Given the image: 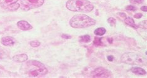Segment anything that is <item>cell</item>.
<instances>
[{
	"label": "cell",
	"mask_w": 147,
	"mask_h": 78,
	"mask_svg": "<svg viewBox=\"0 0 147 78\" xmlns=\"http://www.w3.org/2000/svg\"><path fill=\"white\" fill-rule=\"evenodd\" d=\"M66 6L68 9L74 12H89L94 8L92 3L88 0H69Z\"/></svg>",
	"instance_id": "1"
},
{
	"label": "cell",
	"mask_w": 147,
	"mask_h": 78,
	"mask_svg": "<svg viewBox=\"0 0 147 78\" xmlns=\"http://www.w3.org/2000/svg\"><path fill=\"white\" fill-rule=\"evenodd\" d=\"M69 24L74 28H82L93 26L96 24V20L86 15L78 14L71 18Z\"/></svg>",
	"instance_id": "2"
},
{
	"label": "cell",
	"mask_w": 147,
	"mask_h": 78,
	"mask_svg": "<svg viewBox=\"0 0 147 78\" xmlns=\"http://www.w3.org/2000/svg\"><path fill=\"white\" fill-rule=\"evenodd\" d=\"M121 62L129 65H137L143 66L146 63V60L143 57L132 52L125 53L121 57Z\"/></svg>",
	"instance_id": "3"
},
{
	"label": "cell",
	"mask_w": 147,
	"mask_h": 78,
	"mask_svg": "<svg viewBox=\"0 0 147 78\" xmlns=\"http://www.w3.org/2000/svg\"><path fill=\"white\" fill-rule=\"evenodd\" d=\"M44 0H20V7L24 11H29L41 6Z\"/></svg>",
	"instance_id": "4"
},
{
	"label": "cell",
	"mask_w": 147,
	"mask_h": 78,
	"mask_svg": "<svg viewBox=\"0 0 147 78\" xmlns=\"http://www.w3.org/2000/svg\"><path fill=\"white\" fill-rule=\"evenodd\" d=\"M36 68L32 70L29 72V76L31 77H37L42 75L46 74L47 73V70L43 64L40 62L37 61L36 62Z\"/></svg>",
	"instance_id": "5"
},
{
	"label": "cell",
	"mask_w": 147,
	"mask_h": 78,
	"mask_svg": "<svg viewBox=\"0 0 147 78\" xmlns=\"http://www.w3.org/2000/svg\"><path fill=\"white\" fill-rule=\"evenodd\" d=\"M19 0H0V5L5 9L14 11L20 7L19 4L17 3Z\"/></svg>",
	"instance_id": "6"
},
{
	"label": "cell",
	"mask_w": 147,
	"mask_h": 78,
	"mask_svg": "<svg viewBox=\"0 0 147 78\" xmlns=\"http://www.w3.org/2000/svg\"><path fill=\"white\" fill-rule=\"evenodd\" d=\"M91 76L93 78H110L112 77V74L108 70L103 68H98L92 72Z\"/></svg>",
	"instance_id": "7"
},
{
	"label": "cell",
	"mask_w": 147,
	"mask_h": 78,
	"mask_svg": "<svg viewBox=\"0 0 147 78\" xmlns=\"http://www.w3.org/2000/svg\"><path fill=\"white\" fill-rule=\"evenodd\" d=\"M1 42L4 46H11L15 44V39L11 36H6L3 37L1 40Z\"/></svg>",
	"instance_id": "8"
},
{
	"label": "cell",
	"mask_w": 147,
	"mask_h": 78,
	"mask_svg": "<svg viewBox=\"0 0 147 78\" xmlns=\"http://www.w3.org/2000/svg\"><path fill=\"white\" fill-rule=\"evenodd\" d=\"M17 25L18 26L19 28H20L22 30H29L32 28V26H31V25H30L29 23L26 21L24 20H21L17 22Z\"/></svg>",
	"instance_id": "9"
},
{
	"label": "cell",
	"mask_w": 147,
	"mask_h": 78,
	"mask_svg": "<svg viewBox=\"0 0 147 78\" xmlns=\"http://www.w3.org/2000/svg\"><path fill=\"white\" fill-rule=\"evenodd\" d=\"M27 60V56L26 54H21V55H15L13 57V60L17 63H22Z\"/></svg>",
	"instance_id": "10"
},
{
	"label": "cell",
	"mask_w": 147,
	"mask_h": 78,
	"mask_svg": "<svg viewBox=\"0 0 147 78\" xmlns=\"http://www.w3.org/2000/svg\"><path fill=\"white\" fill-rule=\"evenodd\" d=\"M130 70L132 73L136 74L143 75L146 73L145 71L140 67H133L131 68Z\"/></svg>",
	"instance_id": "11"
},
{
	"label": "cell",
	"mask_w": 147,
	"mask_h": 78,
	"mask_svg": "<svg viewBox=\"0 0 147 78\" xmlns=\"http://www.w3.org/2000/svg\"><path fill=\"white\" fill-rule=\"evenodd\" d=\"M124 22H125V23L126 24L132 26V27L135 28H137V26H136V25L135 24L134 19L131 18V17H126L125 20H124Z\"/></svg>",
	"instance_id": "12"
},
{
	"label": "cell",
	"mask_w": 147,
	"mask_h": 78,
	"mask_svg": "<svg viewBox=\"0 0 147 78\" xmlns=\"http://www.w3.org/2000/svg\"><path fill=\"white\" fill-rule=\"evenodd\" d=\"M106 30L104 28H98L94 31V34L98 36H103L106 33Z\"/></svg>",
	"instance_id": "13"
},
{
	"label": "cell",
	"mask_w": 147,
	"mask_h": 78,
	"mask_svg": "<svg viewBox=\"0 0 147 78\" xmlns=\"http://www.w3.org/2000/svg\"><path fill=\"white\" fill-rule=\"evenodd\" d=\"M91 40V37L89 35H84V36H81L79 37V41L82 42H89Z\"/></svg>",
	"instance_id": "14"
},
{
	"label": "cell",
	"mask_w": 147,
	"mask_h": 78,
	"mask_svg": "<svg viewBox=\"0 0 147 78\" xmlns=\"http://www.w3.org/2000/svg\"><path fill=\"white\" fill-rule=\"evenodd\" d=\"M102 42H101V38L99 37H95V39L94 40V44L96 46H101Z\"/></svg>",
	"instance_id": "15"
},
{
	"label": "cell",
	"mask_w": 147,
	"mask_h": 78,
	"mask_svg": "<svg viewBox=\"0 0 147 78\" xmlns=\"http://www.w3.org/2000/svg\"><path fill=\"white\" fill-rule=\"evenodd\" d=\"M30 46H31L32 47H37L40 46V42H39V41H34L30 42Z\"/></svg>",
	"instance_id": "16"
},
{
	"label": "cell",
	"mask_w": 147,
	"mask_h": 78,
	"mask_svg": "<svg viewBox=\"0 0 147 78\" xmlns=\"http://www.w3.org/2000/svg\"><path fill=\"white\" fill-rule=\"evenodd\" d=\"M108 22L111 25H112V26H114L116 23V20L114 18H112V17L108 19Z\"/></svg>",
	"instance_id": "17"
},
{
	"label": "cell",
	"mask_w": 147,
	"mask_h": 78,
	"mask_svg": "<svg viewBox=\"0 0 147 78\" xmlns=\"http://www.w3.org/2000/svg\"><path fill=\"white\" fill-rule=\"evenodd\" d=\"M126 9L129 10V11H135L136 8L134 6H128L126 7Z\"/></svg>",
	"instance_id": "18"
},
{
	"label": "cell",
	"mask_w": 147,
	"mask_h": 78,
	"mask_svg": "<svg viewBox=\"0 0 147 78\" xmlns=\"http://www.w3.org/2000/svg\"><path fill=\"white\" fill-rule=\"evenodd\" d=\"M142 17V14L140 13H138V14H136L135 15H134V17L136 19H140L141 17Z\"/></svg>",
	"instance_id": "19"
},
{
	"label": "cell",
	"mask_w": 147,
	"mask_h": 78,
	"mask_svg": "<svg viewBox=\"0 0 147 78\" xmlns=\"http://www.w3.org/2000/svg\"><path fill=\"white\" fill-rule=\"evenodd\" d=\"M62 37L65 38V39H69L71 38V36H69V35H67V34H62Z\"/></svg>",
	"instance_id": "20"
},
{
	"label": "cell",
	"mask_w": 147,
	"mask_h": 78,
	"mask_svg": "<svg viewBox=\"0 0 147 78\" xmlns=\"http://www.w3.org/2000/svg\"><path fill=\"white\" fill-rule=\"evenodd\" d=\"M108 60H109V61H111V62H112V61L113 60V59H114V57H113V56H112V55H110V56H108Z\"/></svg>",
	"instance_id": "21"
},
{
	"label": "cell",
	"mask_w": 147,
	"mask_h": 78,
	"mask_svg": "<svg viewBox=\"0 0 147 78\" xmlns=\"http://www.w3.org/2000/svg\"><path fill=\"white\" fill-rule=\"evenodd\" d=\"M141 10L142 11H145V12H147V7L146 6H143L141 7Z\"/></svg>",
	"instance_id": "22"
},
{
	"label": "cell",
	"mask_w": 147,
	"mask_h": 78,
	"mask_svg": "<svg viewBox=\"0 0 147 78\" xmlns=\"http://www.w3.org/2000/svg\"><path fill=\"white\" fill-rule=\"evenodd\" d=\"M144 0H135V1L136 2V3H139V4H140L142 3H143V2Z\"/></svg>",
	"instance_id": "23"
},
{
	"label": "cell",
	"mask_w": 147,
	"mask_h": 78,
	"mask_svg": "<svg viewBox=\"0 0 147 78\" xmlns=\"http://www.w3.org/2000/svg\"><path fill=\"white\" fill-rule=\"evenodd\" d=\"M119 14H120V15L122 17H124V18H126V15L124 13H120Z\"/></svg>",
	"instance_id": "24"
},
{
	"label": "cell",
	"mask_w": 147,
	"mask_h": 78,
	"mask_svg": "<svg viewBox=\"0 0 147 78\" xmlns=\"http://www.w3.org/2000/svg\"><path fill=\"white\" fill-rule=\"evenodd\" d=\"M2 56H3V52L0 51V59H1Z\"/></svg>",
	"instance_id": "25"
}]
</instances>
